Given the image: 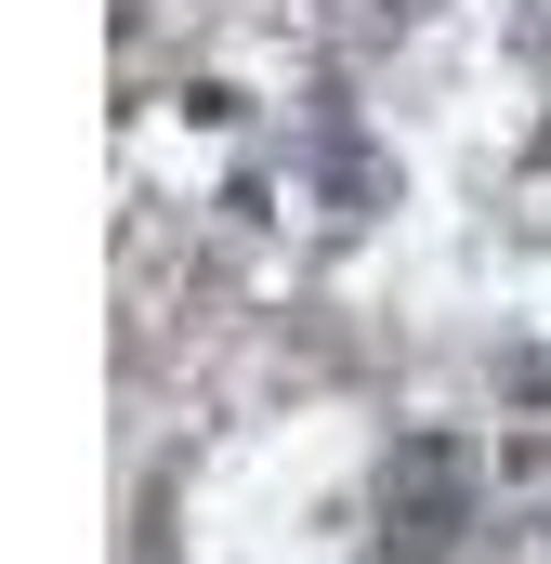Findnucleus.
Segmentation results:
<instances>
[{
    "label": "nucleus",
    "instance_id": "nucleus-1",
    "mask_svg": "<svg viewBox=\"0 0 551 564\" xmlns=\"http://www.w3.org/2000/svg\"><path fill=\"white\" fill-rule=\"evenodd\" d=\"M381 512H395V552H433L460 525V446L446 433H408V459L381 473Z\"/></svg>",
    "mask_w": 551,
    "mask_h": 564
}]
</instances>
